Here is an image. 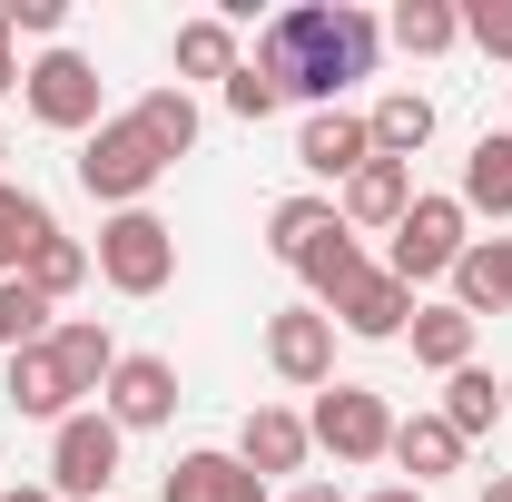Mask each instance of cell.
<instances>
[{
    "label": "cell",
    "instance_id": "1",
    "mask_svg": "<svg viewBox=\"0 0 512 502\" xmlns=\"http://www.w3.org/2000/svg\"><path fill=\"white\" fill-rule=\"evenodd\" d=\"M375 50L384 30L355 10V0H296V10H276L266 30H256V60L286 99H316V109H335V89L345 79H375Z\"/></svg>",
    "mask_w": 512,
    "mask_h": 502
},
{
    "label": "cell",
    "instance_id": "2",
    "mask_svg": "<svg viewBox=\"0 0 512 502\" xmlns=\"http://www.w3.org/2000/svg\"><path fill=\"white\" fill-rule=\"evenodd\" d=\"M168 178V158L148 148V128L138 119H99L89 138H79V188L109 197V207H148V188Z\"/></svg>",
    "mask_w": 512,
    "mask_h": 502
},
{
    "label": "cell",
    "instance_id": "3",
    "mask_svg": "<svg viewBox=\"0 0 512 502\" xmlns=\"http://www.w3.org/2000/svg\"><path fill=\"white\" fill-rule=\"evenodd\" d=\"M99 276H109L119 296H158V286L178 276V227H168L158 207H119V217L99 227Z\"/></svg>",
    "mask_w": 512,
    "mask_h": 502
},
{
    "label": "cell",
    "instance_id": "4",
    "mask_svg": "<svg viewBox=\"0 0 512 502\" xmlns=\"http://www.w3.org/2000/svg\"><path fill=\"white\" fill-rule=\"evenodd\" d=\"M463 227H473V217H463V197H414V207H404V227H394L384 276H394V286H434V276H453L463 247H473Z\"/></svg>",
    "mask_w": 512,
    "mask_h": 502
},
{
    "label": "cell",
    "instance_id": "5",
    "mask_svg": "<svg viewBox=\"0 0 512 502\" xmlns=\"http://www.w3.org/2000/svg\"><path fill=\"white\" fill-rule=\"evenodd\" d=\"M119 424L99 414V404H79L69 424H50V493H69V502H99L109 483H119Z\"/></svg>",
    "mask_w": 512,
    "mask_h": 502
},
{
    "label": "cell",
    "instance_id": "6",
    "mask_svg": "<svg viewBox=\"0 0 512 502\" xmlns=\"http://www.w3.org/2000/svg\"><path fill=\"white\" fill-rule=\"evenodd\" d=\"M306 434H316L335 463H375V453H394V414H384L375 384H325L316 414H306Z\"/></svg>",
    "mask_w": 512,
    "mask_h": 502
},
{
    "label": "cell",
    "instance_id": "7",
    "mask_svg": "<svg viewBox=\"0 0 512 502\" xmlns=\"http://www.w3.org/2000/svg\"><path fill=\"white\" fill-rule=\"evenodd\" d=\"M20 99H30V119L40 128H99V69L79 60V50H40V60L20 69Z\"/></svg>",
    "mask_w": 512,
    "mask_h": 502
},
{
    "label": "cell",
    "instance_id": "8",
    "mask_svg": "<svg viewBox=\"0 0 512 502\" xmlns=\"http://www.w3.org/2000/svg\"><path fill=\"white\" fill-rule=\"evenodd\" d=\"M266 365H276L286 384H306V394H325V384H335V315L325 306L266 315Z\"/></svg>",
    "mask_w": 512,
    "mask_h": 502
},
{
    "label": "cell",
    "instance_id": "9",
    "mask_svg": "<svg viewBox=\"0 0 512 502\" xmlns=\"http://www.w3.org/2000/svg\"><path fill=\"white\" fill-rule=\"evenodd\" d=\"M99 414L119 424V434H158L168 414H178V365L168 355H119V375L99 394Z\"/></svg>",
    "mask_w": 512,
    "mask_h": 502
},
{
    "label": "cell",
    "instance_id": "10",
    "mask_svg": "<svg viewBox=\"0 0 512 502\" xmlns=\"http://www.w3.org/2000/svg\"><path fill=\"white\" fill-rule=\"evenodd\" d=\"M306 453H316V434H306V414H286V404H256L247 424H237V463H247L256 483L306 473Z\"/></svg>",
    "mask_w": 512,
    "mask_h": 502
},
{
    "label": "cell",
    "instance_id": "11",
    "mask_svg": "<svg viewBox=\"0 0 512 502\" xmlns=\"http://www.w3.org/2000/svg\"><path fill=\"white\" fill-rule=\"evenodd\" d=\"M50 365H60L69 404H79V394H109L119 345H109V325H99V315H60V325H50Z\"/></svg>",
    "mask_w": 512,
    "mask_h": 502
},
{
    "label": "cell",
    "instance_id": "12",
    "mask_svg": "<svg viewBox=\"0 0 512 502\" xmlns=\"http://www.w3.org/2000/svg\"><path fill=\"white\" fill-rule=\"evenodd\" d=\"M375 158V128L355 119V109H306L296 128V168H316V178H355Z\"/></svg>",
    "mask_w": 512,
    "mask_h": 502
},
{
    "label": "cell",
    "instance_id": "13",
    "mask_svg": "<svg viewBox=\"0 0 512 502\" xmlns=\"http://www.w3.org/2000/svg\"><path fill=\"white\" fill-rule=\"evenodd\" d=\"M404 207H414V168H404V158H365V168L345 178V197H335L345 227H384V237L404 227Z\"/></svg>",
    "mask_w": 512,
    "mask_h": 502
},
{
    "label": "cell",
    "instance_id": "14",
    "mask_svg": "<svg viewBox=\"0 0 512 502\" xmlns=\"http://www.w3.org/2000/svg\"><path fill=\"white\" fill-rule=\"evenodd\" d=\"M325 315H335L345 335H365V345H384V335H404V325H414V286H394L384 266H365V276H355V286H345V296H335Z\"/></svg>",
    "mask_w": 512,
    "mask_h": 502
},
{
    "label": "cell",
    "instance_id": "15",
    "mask_svg": "<svg viewBox=\"0 0 512 502\" xmlns=\"http://www.w3.org/2000/svg\"><path fill=\"white\" fill-rule=\"evenodd\" d=\"M158 502H266V483H256L237 453H178L168 483H158Z\"/></svg>",
    "mask_w": 512,
    "mask_h": 502
},
{
    "label": "cell",
    "instance_id": "16",
    "mask_svg": "<svg viewBox=\"0 0 512 502\" xmlns=\"http://www.w3.org/2000/svg\"><path fill=\"white\" fill-rule=\"evenodd\" d=\"M453 306L473 315H512V237H473L463 247V266H453Z\"/></svg>",
    "mask_w": 512,
    "mask_h": 502
},
{
    "label": "cell",
    "instance_id": "17",
    "mask_svg": "<svg viewBox=\"0 0 512 502\" xmlns=\"http://www.w3.org/2000/svg\"><path fill=\"white\" fill-rule=\"evenodd\" d=\"M463 217H512V128H483L463 158Z\"/></svg>",
    "mask_w": 512,
    "mask_h": 502
},
{
    "label": "cell",
    "instance_id": "18",
    "mask_svg": "<svg viewBox=\"0 0 512 502\" xmlns=\"http://www.w3.org/2000/svg\"><path fill=\"white\" fill-rule=\"evenodd\" d=\"M10 414H30V424H69V414H79L60 365H50V345H20V355H10Z\"/></svg>",
    "mask_w": 512,
    "mask_h": 502
},
{
    "label": "cell",
    "instance_id": "19",
    "mask_svg": "<svg viewBox=\"0 0 512 502\" xmlns=\"http://www.w3.org/2000/svg\"><path fill=\"white\" fill-rule=\"evenodd\" d=\"M394 463H404L414 493H424L434 473H463V434H453L444 414H404V424H394Z\"/></svg>",
    "mask_w": 512,
    "mask_h": 502
},
{
    "label": "cell",
    "instance_id": "20",
    "mask_svg": "<svg viewBox=\"0 0 512 502\" xmlns=\"http://www.w3.org/2000/svg\"><path fill=\"white\" fill-rule=\"evenodd\" d=\"M503 414H512V384H503V375H483V365L444 375V424H453L463 443H473V434H493Z\"/></svg>",
    "mask_w": 512,
    "mask_h": 502
},
{
    "label": "cell",
    "instance_id": "21",
    "mask_svg": "<svg viewBox=\"0 0 512 502\" xmlns=\"http://www.w3.org/2000/svg\"><path fill=\"white\" fill-rule=\"evenodd\" d=\"M414 365H434V375H463L473 365V315L463 306H414Z\"/></svg>",
    "mask_w": 512,
    "mask_h": 502
},
{
    "label": "cell",
    "instance_id": "22",
    "mask_svg": "<svg viewBox=\"0 0 512 502\" xmlns=\"http://www.w3.org/2000/svg\"><path fill=\"white\" fill-rule=\"evenodd\" d=\"M365 128H375V158H404V168H414V148L434 138V99H424V89H384Z\"/></svg>",
    "mask_w": 512,
    "mask_h": 502
},
{
    "label": "cell",
    "instance_id": "23",
    "mask_svg": "<svg viewBox=\"0 0 512 502\" xmlns=\"http://www.w3.org/2000/svg\"><path fill=\"white\" fill-rule=\"evenodd\" d=\"M394 50H414V60H444L453 40H463V0H394Z\"/></svg>",
    "mask_w": 512,
    "mask_h": 502
},
{
    "label": "cell",
    "instance_id": "24",
    "mask_svg": "<svg viewBox=\"0 0 512 502\" xmlns=\"http://www.w3.org/2000/svg\"><path fill=\"white\" fill-rule=\"evenodd\" d=\"M50 237H60V227H50V207H40L30 188H10V178H0V276H20Z\"/></svg>",
    "mask_w": 512,
    "mask_h": 502
},
{
    "label": "cell",
    "instance_id": "25",
    "mask_svg": "<svg viewBox=\"0 0 512 502\" xmlns=\"http://www.w3.org/2000/svg\"><path fill=\"white\" fill-rule=\"evenodd\" d=\"M325 227H345V217H335V197H276V207H266V256L306 266V247H316Z\"/></svg>",
    "mask_w": 512,
    "mask_h": 502
},
{
    "label": "cell",
    "instance_id": "26",
    "mask_svg": "<svg viewBox=\"0 0 512 502\" xmlns=\"http://www.w3.org/2000/svg\"><path fill=\"white\" fill-rule=\"evenodd\" d=\"M296 276H306V306H335V296L365 276V247H355V227H325L316 247H306V266H296Z\"/></svg>",
    "mask_w": 512,
    "mask_h": 502
},
{
    "label": "cell",
    "instance_id": "27",
    "mask_svg": "<svg viewBox=\"0 0 512 502\" xmlns=\"http://www.w3.org/2000/svg\"><path fill=\"white\" fill-rule=\"evenodd\" d=\"M128 119L148 128V148H158L168 168H178V158H188V148H197V99H188V89H148V99H138Z\"/></svg>",
    "mask_w": 512,
    "mask_h": 502
},
{
    "label": "cell",
    "instance_id": "28",
    "mask_svg": "<svg viewBox=\"0 0 512 502\" xmlns=\"http://www.w3.org/2000/svg\"><path fill=\"white\" fill-rule=\"evenodd\" d=\"M89 276H99V256L79 247V237H50V247H40V256H30V266H20V286H30L40 306H60V296H79Z\"/></svg>",
    "mask_w": 512,
    "mask_h": 502
},
{
    "label": "cell",
    "instance_id": "29",
    "mask_svg": "<svg viewBox=\"0 0 512 502\" xmlns=\"http://www.w3.org/2000/svg\"><path fill=\"white\" fill-rule=\"evenodd\" d=\"M178 69L188 79H237V20H178Z\"/></svg>",
    "mask_w": 512,
    "mask_h": 502
},
{
    "label": "cell",
    "instance_id": "30",
    "mask_svg": "<svg viewBox=\"0 0 512 502\" xmlns=\"http://www.w3.org/2000/svg\"><path fill=\"white\" fill-rule=\"evenodd\" d=\"M20 345H50V306L20 276H0V355H20Z\"/></svg>",
    "mask_w": 512,
    "mask_h": 502
},
{
    "label": "cell",
    "instance_id": "31",
    "mask_svg": "<svg viewBox=\"0 0 512 502\" xmlns=\"http://www.w3.org/2000/svg\"><path fill=\"white\" fill-rule=\"evenodd\" d=\"M463 40L483 60H512V0H463Z\"/></svg>",
    "mask_w": 512,
    "mask_h": 502
},
{
    "label": "cell",
    "instance_id": "32",
    "mask_svg": "<svg viewBox=\"0 0 512 502\" xmlns=\"http://www.w3.org/2000/svg\"><path fill=\"white\" fill-rule=\"evenodd\" d=\"M227 109H237V119H276V109H286V89H276L266 69H237V79H227Z\"/></svg>",
    "mask_w": 512,
    "mask_h": 502
},
{
    "label": "cell",
    "instance_id": "33",
    "mask_svg": "<svg viewBox=\"0 0 512 502\" xmlns=\"http://www.w3.org/2000/svg\"><path fill=\"white\" fill-rule=\"evenodd\" d=\"M0 20H10V30H40V40H50V30H60V0H0Z\"/></svg>",
    "mask_w": 512,
    "mask_h": 502
},
{
    "label": "cell",
    "instance_id": "34",
    "mask_svg": "<svg viewBox=\"0 0 512 502\" xmlns=\"http://www.w3.org/2000/svg\"><path fill=\"white\" fill-rule=\"evenodd\" d=\"M286 502H345V483H296Z\"/></svg>",
    "mask_w": 512,
    "mask_h": 502
},
{
    "label": "cell",
    "instance_id": "35",
    "mask_svg": "<svg viewBox=\"0 0 512 502\" xmlns=\"http://www.w3.org/2000/svg\"><path fill=\"white\" fill-rule=\"evenodd\" d=\"M0 502H60V493H50V483H10Z\"/></svg>",
    "mask_w": 512,
    "mask_h": 502
},
{
    "label": "cell",
    "instance_id": "36",
    "mask_svg": "<svg viewBox=\"0 0 512 502\" xmlns=\"http://www.w3.org/2000/svg\"><path fill=\"white\" fill-rule=\"evenodd\" d=\"M483 502H512V473H483Z\"/></svg>",
    "mask_w": 512,
    "mask_h": 502
},
{
    "label": "cell",
    "instance_id": "37",
    "mask_svg": "<svg viewBox=\"0 0 512 502\" xmlns=\"http://www.w3.org/2000/svg\"><path fill=\"white\" fill-rule=\"evenodd\" d=\"M365 502H424V493H414V483H384V493H365Z\"/></svg>",
    "mask_w": 512,
    "mask_h": 502
},
{
    "label": "cell",
    "instance_id": "38",
    "mask_svg": "<svg viewBox=\"0 0 512 502\" xmlns=\"http://www.w3.org/2000/svg\"><path fill=\"white\" fill-rule=\"evenodd\" d=\"M0 60H10V20H0Z\"/></svg>",
    "mask_w": 512,
    "mask_h": 502
},
{
    "label": "cell",
    "instance_id": "39",
    "mask_svg": "<svg viewBox=\"0 0 512 502\" xmlns=\"http://www.w3.org/2000/svg\"><path fill=\"white\" fill-rule=\"evenodd\" d=\"M0 158H10V138H0Z\"/></svg>",
    "mask_w": 512,
    "mask_h": 502
}]
</instances>
